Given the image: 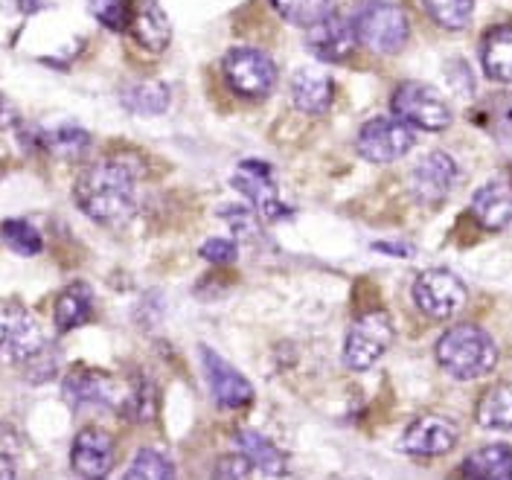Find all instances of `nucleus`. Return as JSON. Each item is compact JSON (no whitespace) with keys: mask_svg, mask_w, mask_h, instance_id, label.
I'll return each instance as SVG.
<instances>
[{"mask_svg":"<svg viewBox=\"0 0 512 480\" xmlns=\"http://www.w3.org/2000/svg\"><path fill=\"white\" fill-rule=\"evenodd\" d=\"M355 27L341 15L326 12L320 21L309 24L306 30V47L320 62H344L355 50Z\"/></svg>","mask_w":512,"mask_h":480,"instance_id":"16","label":"nucleus"},{"mask_svg":"<svg viewBox=\"0 0 512 480\" xmlns=\"http://www.w3.org/2000/svg\"><path fill=\"white\" fill-rule=\"evenodd\" d=\"M44 350V329L30 309L21 303H0V361L30 364Z\"/></svg>","mask_w":512,"mask_h":480,"instance_id":"4","label":"nucleus"},{"mask_svg":"<svg viewBox=\"0 0 512 480\" xmlns=\"http://www.w3.org/2000/svg\"><path fill=\"white\" fill-rule=\"evenodd\" d=\"M64 399L73 408H117L123 402V384L94 367H73L62 382Z\"/></svg>","mask_w":512,"mask_h":480,"instance_id":"10","label":"nucleus"},{"mask_svg":"<svg viewBox=\"0 0 512 480\" xmlns=\"http://www.w3.org/2000/svg\"><path fill=\"white\" fill-rule=\"evenodd\" d=\"M94 315V291L88 283H70L59 294L53 318H56V329L59 332H73L82 323H88Z\"/></svg>","mask_w":512,"mask_h":480,"instance_id":"22","label":"nucleus"},{"mask_svg":"<svg viewBox=\"0 0 512 480\" xmlns=\"http://www.w3.org/2000/svg\"><path fill=\"white\" fill-rule=\"evenodd\" d=\"M425 12L443 30H466L475 15V0H422Z\"/></svg>","mask_w":512,"mask_h":480,"instance_id":"27","label":"nucleus"},{"mask_svg":"<svg viewBox=\"0 0 512 480\" xmlns=\"http://www.w3.org/2000/svg\"><path fill=\"white\" fill-rule=\"evenodd\" d=\"M123 480H175V466L166 454H160L155 448H143L131 460Z\"/></svg>","mask_w":512,"mask_h":480,"instance_id":"29","label":"nucleus"},{"mask_svg":"<svg viewBox=\"0 0 512 480\" xmlns=\"http://www.w3.org/2000/svg\"><path fill=\"white\" fill-rule=\"evenodd\" d=\"M335 99V88H332V79L326 70L320 67H300L294 76H291V102L297 111L303 114H326L329 105Z\"/></svg>","mask_w":512,"mask_h":480,"instance_id":"17","label":"nucleus"},{"mask_svg":"<svg viewBox=\"0 0 512 480\" xmlns=\"http://www.w3.org/2000/svg\"><path fill=\"white\" fill-rule=\"evenodd\" d=\"M478 422L492 431H512V384H498L478 402Z\"/></svg>","mask_w":512,"mask_h":480,"instance_id":"24","label":"nucleus"},{"mask_svg":"<svg viewBox=\"0 0 512 480\" xmlns=\"http://www.w3.org/2000/svg\"><path fill=\"white\" fill-rule=\"evenodd\" d=\"M128 32H131V38H134L143 50H152V53L166 50V47H169V38H172L169 18L163 15V9H160L155 0L137 3Z\"/></svg>","mask_w":512,"mask_h":480,"instance_id":"19","label":"nucleus"},{"mask_svg":"<svg viewBox=\"0 0 512 480\" xmlns=\"http://www.w3.org/2000/svg\"><path fill=\"white\" fill-rule=\"evenodd\" d=\"M0 480H18V472L12 466V460L6 454H0Z\"/></svg>","mask_w":512,"mask_h":480,"instance_id":"35","label":"nucleus"},{"mask_svg":"<svg viewBox=\"0 0 512 480\" xmlns=\"http://www.w3.org/2000/svg\"><path fill=\"white\" fill-rule=\"evenodd\" d=\"M393 114L408 123L411 128H422V131H443L451 126V108L443 96L434 88L422 85V82H402L393 99H390Z\"/></svg>","mask_w":512,"mask_h":480,"instance_id":"6","label":"nucleus"},{"mask_svg":"<svg viewBox=\"0 0 512 480\" xmlns=\"http://www.w3.org/2000/svg\"><path fill=\"white\" fill-rule=\"evenodd\" d=\"M463 478L466 480H512V446L492 443L472 451L463 460Z\"/></svg>","mask_w":512,"mask_h":480,"instance_id":"20","label":"nucleus"},{"mask_svg":"<svg viewBox=\"0 0 512 480\" xmlns=\"http://www.w3.org/2000/svg\"><path fill=\"white\" fill-rule=\"evenodd\" d=\"M355 38L379 53V56H393L399 53L408 38H411V24H408V15L396 6V3H387V0H370L364 3L358 12H355Z\"/></svg>","mask_w":512,"mask_h":480,"instance_id":"3","label":"nucleus"},{"mask_svg":"<svg viewBox=\"0 0 512 480\" xmlns=\"http://www.w3.org/2000/svg\"><path fill=\"white\" fill-rule=\"evenodd\" d=\"M271 6L291 24L309 27V24H315L326 15L329 0H271Z\"/></svg>","mask_w":512,"mask_h":480,"instance_id":"32","label":"nucleus"},{"mask_svg":"<svg viewBox=\"0 0 512 480\" xmlns=\"http://www.w3.org/2000/svg\"><path fill=\"white\" fill-rule=\"evenodd\" d=\"M0 239L3 245L18 256H38L44 251V239L41 233L24 219H6L0 224Z\"/></svg>","mask_w":512,"mask_h":480,"instance_id":"28","label":"nucleus"},{"mask_svg":"<svg viewBox=\"0 0 512 480\" xmlns=\"http://www.w3.org/2000/svg\"><path fill=\"white\" fill-rule=\"evenodd\" d=\"M201 364H204V376H207L210 393L219 408L242 411L254 402V384L248 382L230 361H224L219 352L201 347Z\"/></svg>","mask_w":512,"mask_h":480,"instance_id":"11","label":"nucleus"},{"mask_svg":"<svg viewBox=\"0 0 512 480\" xmlns=\"http://www.w3.org/2000/svg\"><path fill=\"white\" fill-rule=\"evenodd\" d=\"M158 411V396L155 387L146 379H134L123 387V402H120V414L128 416L131 422H149Z\"/></svg>","mask_w":512,"mask_h":480,"instance_id":"26","label":"nucleus"},{"mask_svg":"<svg viewBox=\"0 0 512 480\" xmlns=\"http://www.w3.org/2000/svg\"><path fill=\"white\" fill-rule=\"evenodd\" d=\"M236 446H239V451L254 463V469H259L262 475H268V478L286 475V454L274 446L268 437H262V434H256V431H239V434H236Z\"/></svg>","mask_w":512,"mask_h":480,"instance_id":"23","label":"nucleus"},{"mask_svg":"<svg viewBox=\"0 0 512 480\" xmlns=\"http://www.w3.org/2000/svg\"><path fill=\"white\" fill-rule=\"evenodd\" d=\"M414 128L399 117H373L358 131V155L370 163H393L414 149Z\"/></svg>","mask_w":512,"mask_h":480,"instance_id":"9","label":"nucleus"},{"mask_svg":"<svg viewBox=\"0 0 512 480\" xmlns=\"http://www.w3.org/2000/svg\"><path fill=\"white\" fill-rule=\"evenodd\" d=\"M483 73L495 82H512V24L495 27L483 35L480 44Z\"/></svg>","mask_w":512,"mask_h":480,"instance_id":"21","label":"nucleus"},{"mask_svg":"<svg viewBox=\"0 0 512 480\" xmlns=\"http://www.w3.org/2000/svg\"><path fill=\"white\" fill-rule=\"evenodd\" d=\"M472 216L489 230H501L512 224V181L498 178L483 184L472 195Z\"/></svg>","mask_w":512,"mask_h":480,"instance_id":"18","label":"nucleus"},{"mask_svg":"<svg viewBox=\"0 0 512 480\" xmlns=\"http://www.w3.org/2000/svg\"><path fill=\"white\" fill-rule=\"evenodd\" d=\"M76 207L96 224L120 227L137 213V169L131 160H96L73 187Z\"/></svg>","mask_w":512,"mask_h":480,"instance_id":"1","label":"nucleus"},{"mask_svg":"<svg viewBox=\"0 0 512 480\" xmlns=\"http://www.w3.org/2000/svg\"><path fill=\"white\" fill-rule=\"evenodd\" d=\"M91 9H94L96 21L105 24L108 30L128 32L137 3L134 0H91Z\"/></svg>","mask_w":512,"mask_h":480,"instance_id":"31","label":"nucleus"},{"mask_svg":"<svg viewBox=\"0 0 512 480\" xmlns=\"http://www.w3.org/2000/svg\"><path fill=\"white\" fill-rule=\"evenodd\" d=\"M117 463V446L102 428H82L70 448V466L82 480H105Z\"/></svg>","mask_w":512,"mask_h":480,"instance_id":"13","label":"nucleus"},{"mask_svg":"<svg viewBox=\"0 0 512 480\" xmlns=\"http://www.w3.org/2000/svg\"><path fill=\"white\" fill-rule=\"evenodd\" d=\"M169 99H172L169 88L160 82H140L123 91V105L131 114H143V117L163 114L169 108Z\"/></svg>","mask_w":512,"mask_h":480,"instance_id":"25","label":"nucleus"},{"mask_svg":"<svg viewBox=\"0 0 512 480\" xmlns=\"http://www.w3.org/2000/svg\"><path fill=\"white\" fill-rule=\"evenodd\" d=\"M457 437L460 431L451 419L440 414H425L402 431L399 446L405 454H414V457H440L457 446Z\"/></svg>","mask_w":512,"mask_h":480,"instance_id":"14","label":"nucleus"},{"mask_svg":"<svg viewBox=\"0 0 512 480\" xmlns=\"http://www.w3.org/2000/svg\"><path fill=\"white\" fill-rule=\"evenodd\" d=\"M224 76L236 94L262 99L277 85V64L256 47H236L224 56Z\"/></svg>","mask_w":512,"mask_h":480,"instance_id":"7","label":"nucleus"},{"mask_svg":"<svg viewBox=\"0 0 512 480\" xmlns=\"http://www.w3.org/2000/svg\"><path fill=\"white\" fill-rule=\"evenodd\" d=\"M437 361L451 379L475 382L495 370L498 347L486 329H480L475 323H457L440 335Z\"/></svg>","mask_w":512,"mask_h":480,"instance_id":"2","label":"nucleus"},{"mask_svg":"<svg viewBox=\"0 0 512 480\" xmlns=\"http://www.w3.org/2000/svg\"><path fill=\"white\" fill-rule=\"evenodd\" d=\"M6 123H12V111H9V105L3 102V96H0V126H6Z\"/></svg>","mask_w":512,"mask_h":480,"instance_id":"36","label":"nucleus"},{"mask_svg":"<svg viewBox=\"0 0 512 480\" xmlns=\"http://www.w3.org/2000/svg\"><path fill=\"white\" fill-rule=\"evenodd\" d=\"M233 187L242 192L265 219L277 222V219L291 216L286 204L280 201L277 184H274L271 169H268L265 163H259V160H245V163H239V169H236V175H233Z\"/></svg>","mask_w":512,"mask_h":480,"instance_id":"15","label":"nucleus"},{"mask_svg":"<svg viewBox=\"0 0 512 480\" xmlns=\"http://www.w3.org/2000/svg\"><path fill=\"white\" fill-rule=\"evenodd\" d=\"M198 254H201V259L213 262V265H233L239 251H236V245L230 239H207Z\"/></svg>","mask_w":512,"mask_h":480,"instance_id":"34","label":"nucleus"},{"mask_svg":"<svg viewBox=\"0 0 512 480\" xmlns=\"http://www.w3.org/2000/svg\"><path fill=\"white\" fill-rule=\"evenodd\" d=\"M251 475H254V463L242 451L219 457L213 469V480H251Z\"/></svg>","mask_w":512,"mask_h":480,"instance_id":"33","label":"nucleus"},{"mask_svg":"<svg viewBox=\"0 0 512 480\" xmlns=\"http://www.w3.org/2000/svg\"><path fill=\"white\" fill-rule=\"evenodd\" d=\"M393 344V320L387 312H364L355 320L344 341V364L352 373L370 370Z\"/></svg>","mask_w":512,"mask_h":480,"instance_id":"5","label":"nucleus"},{"mask_svg":"<svg viewBox=\"0 0 512 480\" xmlns=\"http://www.w3.org/2000/svg\"><path fill=\"white\" fill-rule=\"evenodd\" d=\"M457 163L451 160L446 152H428L416 160L414 169H411V178H408V190L414 195L419 204H440L446 201L454 184H457Z\"/></svg>","mask_w":512,"mask_h":480,"instance_id":"12","label":"nucleus"},{"mask_svg":"<svg viewBox=\"0 0 512 480\" xmlns=\"http://www.w3.org/2000/svg\"><path fill=\"white\" fill-rule=\"evenodd\" d=\"M44 146L56 155V158H79L88 152L91 137L82 128H56L44 137Z\"/></svg>","mask_w":512,"mask_h":480,"instance_id":"30","label":"nucleus"},{"mask_svg":"<svg viewBox=\"0 0 512 480\" xmlns=\"http://www.w3.org/2000/svg\"><path fill=\"white\" fill-rule=\"evenodd\" d=\"M466 297L469 291L463 286V280L446 268H431L416 277L414 303L425 318H454L466 306Z\"/></svg>","mask_w":512,"mask_h":480,"instance_id":"8","label":"nucleus"}]
</instances>
